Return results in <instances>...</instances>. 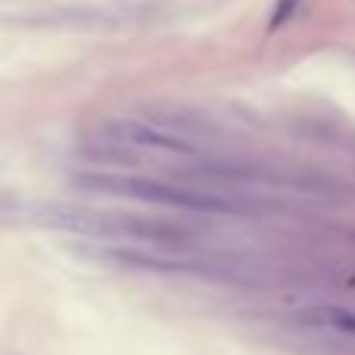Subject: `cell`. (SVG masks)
Wrapping results in <instances>:
<instances>
[{"mask_svg": "<svg viewBox=\"0 0 355 355\" xmlns=\"http://www.w3.org/2000/svg\"><path fill=\"white\" fill-rule=\"evenodd\" d=\"M101 189L126 198H139L148 205H164V208H176V211H198V214H230L233 201L220 198V195L201 192V189H189V186H176V182H164V180H139V176H126V180H107L98 182Z\"/></svg>", "mask_w": 355, "mask_h": 355, "instance_id": "obj_1", "label": "cell"}, {"mask_svg": "<svg viewBox=\"0 0 355 355\" xmlns=\"http://www.w3.org/2000/svg\"><path fill=\"white\" fill-rule=\"evenodd\" d=\"M101 135L110 141H120L129 148H145V151H157V155H173V157H198L195 141H189L186 135L164 129L157 123L132 120V116H116L101 126Z\"/></svg>", "mask_w": 355, "mask_h": 355, "instance_id": "obj_2", "label": "cell"}, {"mask_svg": "<svg viewBox=\"0 0 355 355\" xmlns=\"http://www.w3.org/2000/svg\"><path fill=\"white\" fill-rule=\"evenodd\" d=\"M305 321L315 324V327H330L336 334L355 336V311L340 309V305H321V309L305 311Z\"/></svg>", "mask_w": 355, "mask_h": 355, "instance_id": "obj_3", "label": "cell"}, {"mask_svg": "<svg viewBox=\"0 0 355 355\" xmlns=\"http://www.w3.org/2000/svg\"><path fill=\"white\" fill-rule=\"evenodd\" d=\"M299 7H302V0H277L274 13H270V19H268V32H280V28L295 16Z\"/></svg>", "mask_w": 355, "mask_h": 355, "instance_id": "obj_4", "label": "cell"}]
</instances>
